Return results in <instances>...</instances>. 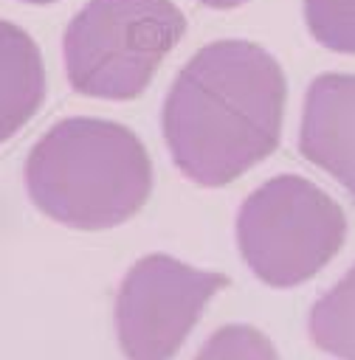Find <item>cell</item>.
I'll return each mask as SVG.
<instances>
[{
    "label": "cell",
    "mask_w": 355,
    "mask_h": 360,
    "mask_svg": "<svg viewBox=\"0 0 355 360\" xmlns=\"http://www.w3.org/2000/svg\"><path fill=\"white\" fill-rule=\"evenodd\" d=\"M310 335L327 354L355 360V264L313 304Z\"/></svg>",
    "instance_id": "obj_8"
},
{
    "label": "cell",
    "mask_w": 355,
    "mask_h": 360,
    "mask_svg": "<svg viewBox=\"0 0 355 360\" xmlns=\"http://www.w3.org/2000/svg\"><path fill=\"white\" fill-rule=\"evenodd\" d=\"M25 3H54V0H25Z\"/></svg>",
    "instance_id": "obj_12"
},
{
    "label": "cell",
    "mask_w": 355,
    "mask_h": 360,
    "mask_svg": "<svg viewBox=\"0 0 355 360\" xmlns=\"http://www.w3.org/2000/svg\"><path fill=\"white\" fill-rule=\"evenodd\" d=\"M347 217L316 183L279 174L248 194L237 214V245L251 273L270 287L313 278L341 248Z\"/></svg>",
    "instance_id": "obj_4"
},
{
    "label": "cell",
    "mask_w": 355,
    "mask_h": 360,
    "mask_svg": "<svg viewBox=\"0 0 355 360\" xmlns=\"http://www.w3.org/2000/svg\"><path fill=\"white\" fill-rule=\"evenodd\" d=\"M200 3H206L211 8H237V6H242L248 0H200Z\"/></svg>",
    "instance_id": "obj_11"
},
{
    "label": "cell",
    "mask_w": 355,
    "mask_h": 360,
    "mask_svg": "<svg viewBox=\"0 0 355 360\" xmlns=\"http://www.w3.org/2000/svg\"><path fill=\"white\" fill-rule=\"evenodd\" d=\"M285 73L245 39L200 48L163 101V138L175 166L200 186H225L265 160L282 135Z\"/></svg>",
    "instance_id": "obj_1"
},
{
    "label": "cell",
    "mask_w": 355,
    "mask_h": 360,
    "mask_svg": "<svg viewBox=\"0 0 355 360\" xmlns=\"http://www.w3.org/2000/svg\"><path fill=\"white\" fill-rule=\"evenodd\" d=\"M225 276L183 264L166 253L138 259L116 298V335L127 360H169Z\"/></svg>",
    "instance_id": "obj_5"
},
{
    "label": "cell",
    "mask_w": 355,
    "mask_h": 360,
    "mask_svg": "<svg viewBox=\"0 0 355 360\" xmlns=\"http://www.w3.org/2000/svg\"><path fill=\"white\" fill-rule=\"evenodd\" d=\"M299 149L355 200V73H321L310 82Z\"/></svg>",
    "instance_id": "obj_6"
},
{
    "label": "cell",
    "mask_w": 355,
    "mask_h": 360,
    "mask_svg": "<svg viewBox=\"0 0 355 360\" xmlns=\"http://www.w3.org/2000/svg\"><path fill=\"white\" fill-rule=\"evenodd\" d=\"M45 98V65L34 39L0 20V143L20 132Z\"/></svg>",
    "instance_id": "obj_7"
},
{
    "label": "cell",
    "mask_w": 355,
    "mask_h": 360,
    "mask_svg": "<svg viewBox=\"0 0 355 360\" xmlns=\"http://www.w3.org/2000/svg\"><path fill=\"white\" fill-rule=\"evenodd\" d=\"M183 31L172 0H87L62 39L68 82L82 96L135 98Z\"/></svg>",
    "instance_id": "obj_3"
},
{
    "label": "cell",
    "mask_w": 355,
    "mask_h": 360,
    "mask_svg": "<svg viewBox=\"0 0 355 360\" xmlns=\"http://www.w3.org/2000/svg\"><path fill=\"white\" fill-rule=\"evenodd\" d=\"M313 39L338 53H355V0H304Z\"/></svg>",
    "instance_id": "obj_9"
},
{
    "label": "cell",
    "mask_w": 355,
    "mask_h": 360,
    "mask_svg": "<svg viewBox=\"0 0 355 360\" xmlns=\"http://www.w3.org/2000/svg\"><path fill=\"white\" fill-rule=\"evenodd\" d=\"M25 188L51 219L101 231L147 202L152 163L132 129L104 118H65L34 143Z\"/></svg>",
    "instance_id": "obj_2"
},
{
    "label": "cell",
    "mask_w": 355,
    "mask_h": 360,
    "mask_svg": "<svg viewBox=\"0 0 355 360\" xmlns=\"http://www.w3.org/2000/svg\"><path fill=\"white\" fill-rule=\"evenodd\" d=\"M194 360H276V352L259 329L228 323L203 343Z\"/></svg>",
    "instance_id": "obj_10"
}]
</instances>
